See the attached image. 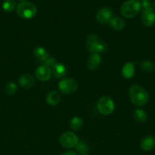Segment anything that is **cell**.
<instances>
[{"label":"cell","mask_w":155,"mask_h":155,"mask_svg":"<svg viewBox=\"0 0 155 155\" xmlns=\"http://www.w3.org/2000/svg\"><path fill=\"white\" fill-rule=\"evenodd\" d=\"M96 18H97V21L100 24H108L112 18V12L108 8H103L98 11Z\"/></svg>","instance_id":"obj_10"},{"label":"cell","mask_w":155,"mask_h":155,"mask_svg":"<svg viewBox=\"0 0 155 155\" xmlns=\"http://www.w3.org/2000/svg\"><path fill=\"white\" fill-rule=\"evenodd\" d=\"M133 116L135 120L138 123H144L147 120V114L142 109H136L134 110Z\"/></svg>","instance_id":"obj_19"},{"label":"cell","mask_w":155,"mask_h":155,"mask_svg":"<svg viewBox=\"0 0 155 155\" xmlns=\"http://www.w3.org/2000/svg\"><path fill=\"white\" fill-rule=\"evenodd\" d=\"M84 155H87V154H84Z\"/></svg>","instance_id":"obj_30"},{"label":"cell","mask_w":155,"mask_h":155,"mask_svg":"<svg viewBox=\"0 0 155 155\" xmlns=\"http://www.w3.org/2000/svg\"><path fill=\"white\" fill-rule=\"evenodd\" d=\"M141 19L143 24L147 27H151L155 24V12L152 7L143 9Z\"/></svg>","instance_id":"obj_8"},{"label":"cell","mask_w":155,"mask_h":155,"mask_svg":"<svg viewBox=\"0 0 155 155\" xmlns=\"http://www.w3.org/2000/svg\"><path fill=\"white\" fill-rule=\"evenodd\" d=\"M59 144L65 148H73L77 146L78 143V137L71 132L63 133L59 138Z\"/></svg>","instance_id":"obj_6"},{"label":"cell","mask_w":155,"mask_h":155,"mask_svg":"<svg viewBox=\"0 0 155 155\" xmlns=\"http://www.w3.org/2000/svg\"><path fill=\"white\" fill-rule=\"evenodd\" d=\"M140 68L143 71L145 72H149V71H152L153 68V64L149 60H144L140 64Z\"/></svg>","instance_id":"obj_24"},{"label":"cell","mask_w":155,"mask_h":155,"mask_svg":"<svg viewBox=\"0 0 155 155\" xmlns=\"http://www.w3.org/2000/svg\"><path fill=\"white\" fill-rule=\"evenodd\" d=\"M52 74L57 78H62L66 74V68L63 64L56 63L55 66L51 69Z\"/></svg>","instance_id":"obj_15"},{"label":"cell","mask_w":155,"mask_h":155,"mask_svg":"<svg viewBox=\"0 0 155 155\" xmlns=\"http://www.w3.org/2000/svg\"><path fill=\"white\" fill-rule=\"evenodd\" d=\"M102 58L99 53L92 52L89 55L87 61V66L88 68L91 71H94V70L97 69L100 66V63H101Z\"/></svg>","instance_id":"obj_11"},{"label":"cell","mask_w":155,"mask_h":155,"mask_svg":"<svg viewBox=\"0 0 155 155\" xmlns=\"http://www.w3.org/2000/svg\"><path fill=\"white\" fill-rule=\"evenodd\" d=\"M141 9V4L139 0H128L120 7L122 15L126 18H133L139 13Z\"/></svg>","instance_id":"obj_2"},{"label":"cell","mask_w":155,"mask_h":155,"mask_svg":"<svg viewBox=\"0 0 155 155\" xmlns=\"http://www.w3.org/2000/svg\"><path fill=\"white\" fill-rule=\"evenodd\" d=\"M62 155H77V154L74 151H67L65 152H64Z\"/></svg>","instance_id":"obj_26"},{"label":"cell","mask_w":155,"mask_h":155,"mask_svg":"<svg viewBox=\"0 0 155 155\" xmlns=\"http://www.w3.org/2000/svg\"><path fill=\"white\" fill-rule=\"evenodd\" d=\"M97 110L103 115H109L114 111L115 104L113 100L108 96H103L99 99L97 104Z\"/></svg>","instance_id":"obj_5"},{"label":"cell","mask_w":155,"mask_h":155,"mask_svg":"<svg viewBox=\"0 0 155 155\" xmlns=\"http://www.w3.org/2000/svg\"><path fill=\"white\" fill-rule=\"evenodd\" d=\"M135 63L127 62L124 64L122 69V74L126 79H131L135 75Z\"/></svg>","instance_id":"obj_14"},{"label":"cell","mask_w":155,"mask_h":155,"mask_svg":"<svg viewBox=\"0 0 155 155\" xmlns=\"http://www.w3.org/2000/svg\"><path fill=\"white\" fill-rule=\"evenodd\" d=\"M52 71L45 65H40L35 71V77L40 81H47L51 78Z\"/></svg>","instance_id":"obj_9"},{"label":"cell","mask_w":155,"mask_h":155,"mask_svg":"<svg viewBox=\"0 0 155 155\" xmlns=\"http://www.w3.org/2000/svg\"><path fill=\"white\" fill-rule=\"evenodd\" d=\"M111 27L115 30H122L125 27V21L119 17L112 18L109 21Z\"/></svg>","instance_id":"obj_18"},{"label":"cell","mask_w":155,"mask_h":155,"mask_svg":"<svg viewBox=\"0 0 155 155\" xmlns=\"http://www.w3.org/2000/svg\"><path fill=\"white\" fill-rule=\"evenodd\" d=\"M60 95L56 91H51L46 96V102L51 106H56L60 102Z\"/></svg>","instance_id":"obj_16"},{"label":"cell","mask_w":155,"mask_h":155,"mask_svg":"<svg viewBox=\"0 0 155 155\" xmlns=\"http://www.w3.org/2000/svg\"><path fill=\"white\" fill-rule=\"evenodd\" d=\"M84 124L83 120L79 117H74L70 121V127L73 130H78L82 127Z\"/></svg>","instance_id":"obj_20"},{"label":"cell","mask_w":155,"mask_h":155,"mask_svg":"<svg viewBox=\"0 0 155 155\" xmlns=\"http://www.w3.org/2000/svg\"><path fill=\"white\" fill-rule=\"evenodd\" d=\"M142 1H150V0H141V2Z\"/></svg>","instance_id":"obj_27"},{"label":"cell","mask_w":155,"mask_h":155,"mask_svg":"<svg viewBox=\"0 0 155 155\" xmlns=\"http://www.w3.org/2000/svg\"><path fill=\"white\" fill-rule=\"evenodd\" d=\"M153 7H154V8H155V2H153Z\"/></svg>","instance_id":"obj_28"},{"label":"cell","mask_w":155,"mask_h":155,"mask_svg":"<svg viewBox=\"0 0 155 155\" xmlns=\"http://www.w3.org/2000/svg\"><path fill=\"white\" fill-rule=\"evenodd\" d=\"M17 14L23 19H31L36 16L37 9L35 5L29 2H21L17 5Z\"/></svg>","instance_id":"obj_3"},{"label":"cell","mask_w":155,"mask_h":155,"mask_svg":"<svg viewBox=\"0 0 155 155\" xmlns=\"http://www.w3.org/2000/svg\"><path fill=\"white\" fill-rule=\"evenodd\" d=\"M87 46L88 49L91 52L103 53L108 50V46L104 42L100 40L98 36L94 34L88 36L87 39Z\"/></svg>","instance_id":"obj_4"},{"label":"cell","mask_w":155,"mask_h":155,"mask_svg":"<svg viewBox=\"0 0 155 155\" xmlns=\"http://www.w3.org/2000/svg\"><path fill=\"white\" fill-rule=\"evenodd\" d=\"M56 64V61L54 58L48 57L45 61H43V65L48 67L50 68H53Z\"/></svg>","instance_id":"obj_25"},{"label":"cell","mask_w":155,"mask_h":155,"mask_svg":"<svg viewBox=\"0 0 155 155\" xmlns=\"http://www.w3.org/2000/svg\"><path fill=\"white\" fill-rule=\"evenodd\" d=\"M33 54L37 60L44 61L48 58V52L43 47L38 46L33 49Z\"/></svg>","instance_id":"obj_17"},{"label":"cell","mask_w":155,"mask_h":155,"mask_svg":"<svg viewBox=\"0 0 155 155\" xmlns=\"http://www.w3.org/2000/svg\"><path fill=\"white\" fill-rule=\"evenodd\" d=\"M17 89H18V86H17L16 83H14V82H11V83H9L5 86V92L8 95H12L16 92Z\"/></svg>","instance_id":"obj_22"},{"label":"cell","mask_w":155,"mask_h":155,"mask_svg":"<svg viewBox=\"0 0 155 155\" xmlns=\"http://www.w3.org/2000/svg\"><path fill=\"white\" fill-rule=\"evenodd\" d=\"M20 1H23V2H24V0H20Z\"/></svg>","instance_id":"obj_29"},{"label":"cell","mask_w":155,"mask_h":155,"mask_svg":"<svg viewBox=\"0 0 155 155\" xmlns=\"http://www.w3.org/2000/svg\"><path fill=\"white\" fill-rule=\"evenodd\" d=\"M129 97L135 105L141 107L145 105L149 100V94L145 89L138 85H133L129 88Z\"/></svg>","instance_id":"obj_1"},{"label":"cell","mask_w":155,"mask_h":155,"mask_svg":"<svg viewBox=\"0 0 155 155\" xmlns=\"http://www.w3.org/2000/svg\"><path fill=\"white\" fill-rule=\"evenodd\" d=\"M75 148L78 152L82 155L86 154L88 151V146L84 142H78Z\"/></svg>","instance_id":"obj_23"},{"label":"cell","mask_w":155,"mask_h":155,"mask_svg":"<svg viewBox=\"0 0 155 155\" xmlns=\"http://www.w3.org/2000/svg\"><path fill=\"white\" fill-rule=\"evenodd\" d=\"M16 7V2L14 0H5L2 3L3 10L6 12H12Z\"/></svg>","instance_id":"obj_21"},{"label":"cell","mask_w":155,"mask_h":155,"mask_svg":"<svg viewBox=\"0 0 155 155\" xmlns=\"http://www.w3.org/2000/svg\"><path fill=\"white\" fill-rule=\"evenodd\" d=\"M59 89L63 94H71L77 90L78 85L76 80L71 78H63L59 81Z\"/></svg>","instance_id":"obj_7"},{"label":"cell","mask_w":155,"mask_h":155,"mask_svg":"<svg viewBox=\"0 0 155 155\" xmlns=\"http://www.w3.org/2000/svg\"><path fill=\"white\" fill-rule=\"evenodd\" d=\"M18 83L21 87L24 89H29L33 86L35 83L34 77L29 74H25L24 75L21 76L18 79Z\"/></svg>","instance_id":"obj_12"},{"label":"cell","mask_w":155,"mask_h":155,"mask_svg":"<svg viewBox=\"0 0 155 155\" xmlns=\"http://www.w3.org/2000/svg\"><path fill=\"white\" fill-rule=\"evenodd\" d=\"M141 148L144 151H152L155 148V138L148 136L144 137L141 142Z\"/></svg>","instance_id":"obj_13"}]
</instances>
